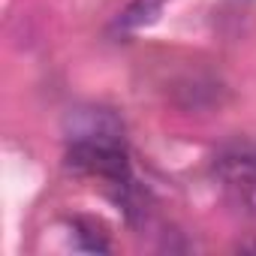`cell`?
I'll return each instance as SVG.
<instances>
[{
	"mask_svg": "<svg viewBox=\"0 0 256 256\" xmlns=\"http://www.w3.org/2000/svg\"><path fill=\"white\" fill-rule=\"evenodd\" d=\"M72 235H76V247L78 250H88V253H106L108 250V235L94 220H76L72 223Z\"/></svg>",
	"mask_w": 256,
	"mask_h": 256,
	"instance_id": "obj_4",
	"label": "cell"
},
{
	"mask_svg": "<svg viewBox=\"0 0 256 256\" xmlns=\"http://www.w3.org/2000/svg\"><path fill=\"white\" fill-rule=\"evenodd\" d=\"M214 178L223 199L247 220H256V154L223 151L214 160Z\"/></svg>",
	"mask_w": 256,
	"mask_h": 256,
	"instance_id": "obj_2",
	"label": "cell"
},
{
	"mask_svg": "<svg viewBox=\"0 0 256 256\" xmlns=\"http://www.w3.org/2000/svg\"><path fill=\"white\" fill-rule=\"evenodd\" d=\"M238 250H256V241L253 244H238Z\"/></svg>",
	"mask_w": 256,
	"mask_h": 256,
	"instance_id": "obj_5",
	"label": "cell"
},
{
	"mask_svg": "<svg viewBox=\"0 0 256 256\" xmlns=\"http://www.w3.org/2000/svg\"><path fill=\"white\" fill-rule=\"evenodd\" d=\"M163 6H166V0H133V4L118 16V28H124V30L145 28V24L160 18Z\"/></svg>",
	"mask_w": 256,
	"mask_h": 256,
	"instance_id": "obj_3",
	"label": "cell"
},
{
	"mask_svg": "<svg viewBox=\"0 0 256 256\" xmlns=\"http://www.w3.org/2000/svg\"><path fill=\"white\" fill-rule=\"evenodd\" d=\"M66 169L78 175H94L102 178L120 190L133 184L130 175V160L120 145V136H78L66 148Z\"/></svg>",
	"mask_w": 256,
	"mask_h": 256,
	"instance_id": "obj_1",
	"label": "cell"
}]
</instances>
